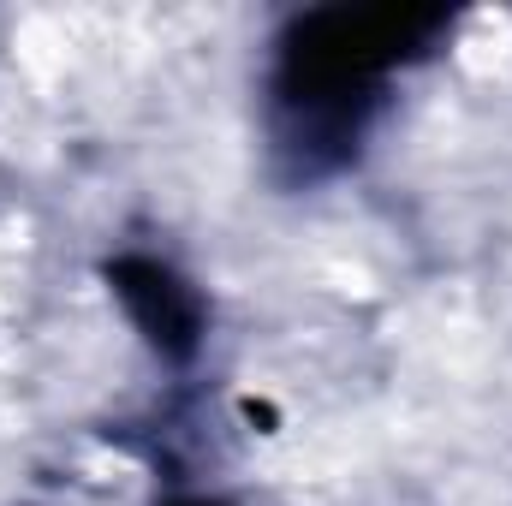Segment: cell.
I'll list each match as a JSON object with an SVG mask.
<instances>
[{"mask_svg":"<svg viewBox=\"0 0 512 506\" xmlns=\"http://www.w3.org/2000/svg\"><path fill=\"white\" fill-rule=\"evenodd\" d=\"M435 12H316L292 30L286 54H280V143L292 155H304V167L316 155H340V143H352L364 131V114L382 90V78L423 48V36L435 30Z\"/></svg>","mask_w":512,"mask_h":506,"instance_id":"cell-1","label":"cell"},{"mask_svg":"<svg viewBox=\"0 0 512 506\" xmlns=\"http://www.w3.org/2000/svg\"><path fill=\"white\" fill-rule=\"evenodd\" d=\"M114 280H120V298L131 304V316L143 322V334L161 352L185 358L197 346V298L185 292V280L173 268H161V262H120Z\"/></svg>","mask_w":512,"mask_h":506,"instance_id":"cell-2","label":"cell"}]
</instances>
